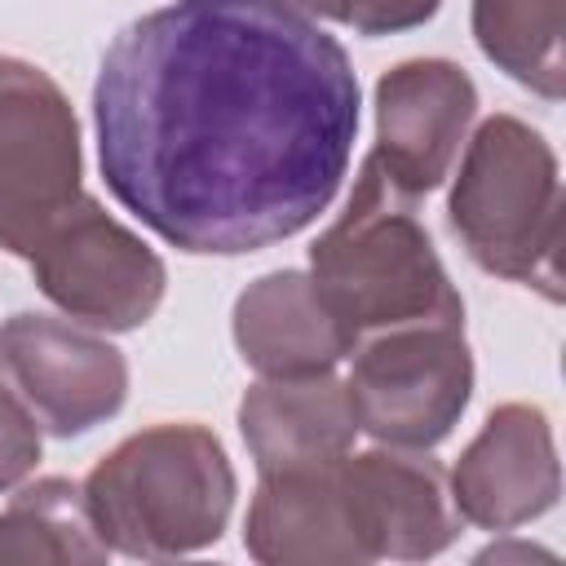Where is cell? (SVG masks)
<instances>
[{
  "mask_svg": "<svg viewBox=\"0 0 566 566\" xmlns=\"http://www.w3.org/2000/svg\"><path fill=\"white\" fill-rule=\"evenodd\" d=\"M106 190L195 256L261 252L336 199L358 137L349 53L279 0H172L93 84Z\"/></svg>",
  "mask_w": 566,
  "mask_h": 566,
  "instance_id": "6da1fadb",
  "label": "cell"
},
{
  "mask_svg": "<svg viewBox=\"0 0 566 566\" xmlns=\"http://www.w3.org/2000/svg\"><path fill=\"white\" fill-rule=\"evenodd\" d=\"M310 279L349 345L407 323H464V301L433 252L416 199L371 155L345 212L310 248Z\"/></svg>",
  "mask_w": 566,
  "mask_h": 566,
  "instance_id": "7a4b0ae2",
  "label": "cell"
},
{
  "mask_svg": "<svg viewBox=\"0 0 566 566\" xmlns=\"http://www.w3.org/2000/svg\"><path fill=\"white\" fill-rule=\"evenodd\" d=\"M84 500L111 553L168 562L221 539L234 509V469L212 429L150 424L93 464Z\"/></svg>",
  "mask_w": 566,
  "mask_h": 566,
  "instance_id": "3957f363",
  "label": "cell"
},
{
  "mask_svg": "<svg viewBox=\"0 0 566 566\" xmlns=\"http://www.w3.org/2000/svg\"><path fill=\"white\" fill-rule=\"evenodd\" d=\"M447 217L486 274L562 301V177L553 146L531 124L517 115H491L478 124Z\"/></svg>",
  "mask_w": 566,
  "mask_h": 566,
  "instance_id": "277c9868",
  "label": "cell"
},
{
  "mask_svg": "<svg viewBox=\"0 0 566 566\" xmlns=\"http://www.w3.org/2000/svg\"><path fill=\"white\" fill-rule=\"evenodd\" d=\"M80 195L84 155L71 97L44 66L0 53V248L27 261Z\"/></svg>",
  "mask_w": 566,
  "mask_h": 566,
  "instance_id": "5b68a950",
  "label": "cell"
},
{
  "mask_svg": "<svg viewBox=\"0 0 566 566\" xmlns=\"http://www.w3.org/2000/svg\"><path fill=\"white\" fill-rule=\"evenodd\" d=\"M345 394L358 429L376 442L411 451L438 447L473 394L464 323H407L358 340Z\"/></svg>",
  "mask_w": 566,
  "mask_h": 566,
  "instance_id": "8992f818",
  "label": "cell"
},
{
  "mask_svg": "<svg viewBox=\"0 0 566 566\" xmlns=\"http://www.w3.org/2000/svg\"><path fill=\"white\" fill-rule=\"evenodd\" d=\"M27 261L40 292L66 318L97 332L142 327L168 287L159 252L115 221L93 195H80V203L35 243Z\"/></svg>",
  "mask_w": 566,
  "mask_h": 566,
  "instance_id": "52a82bcc",
  "label": "cell"
},
{
  "mask_svg": "<svg viewBox=\"0 0 566 566\" xmlns=\"http://www.w3.org/2000/svg\"><path fill=\"white\" fill-rule=\"evenodd\" d=\"M0 376L53 438L88 433L128 398V363L106 336L31 310L0 327Z\"/></svg>",
  "mask_w": 566,
  "mask_h": 566,
  "instance_id": "ba28073f",
  "label": "cell"
},
{
  "mask_svg": "<svg viewBox=\"0 0 566 566\" xmlns=\"http://www.w3.org/2000/svg\"><path fill=\"white\" fill-rule=\"evenodd\" d=\"M478 115V88L464 66L447 57H411L376 84V146L371 159L411 199L438 190Z\"/></svg>",
  "mask_w": 566,
  "mask_h": 566,
  "instance_id": "9c48e42d",
  "label": "cell"
},
{
  "mask_svg": "<svg viewBox=\"0 0 566 566\" xmlns=\"http://www.w3.org/2000/svg\"><path fill=\"white\" fill-rule=\"evenodd\" d=\"M367 562H424L455 544L460 513L442 464L411 447H376L336 464Z\"/></svg>",
  "mask_w": 566,
  "mask_h": 566,
  "instance_id": "30bf717a",
  "label": "cell"
},
{
  "mask_svg": "<svg viewBox=\"0 0 566 566\" xmlns=\"http://www.w3.org/2000/svg\"><path fill=\"white\" fill-rule=\"evenodd\" d=\"M451 500L460 522L513 531L544 517L562 495L557 442L544 407L504 402L486 416L478 438L451 469Z\"/></svg>",
  "mask_w": 566,
  "mask_h": 566,
  "instance_id": "8fae6325",
  "label": "cell"
},
{
  "mask_svg": "<svg viewBox=\"0 0 566 566\" xmlns=\"http://www.w3.org/2000/svg\"><path fill=\"white\" fill-rule=\"evenodd\" d=\"M239 358L261 380L323 376L354 354L345 327L305 270H274L248 283L230 314Z\"/></svg>",
  "mask_w": 566,
  "mask_h": 566,
  "instance_id": "7c38bea8",
  "label": "cell"
},
{
  "mask_svg": "<svg viewBox=\"0 0 566 566\" xmlns=\"http://www.w3.org/2000/svg\"><path fill=\"white\" fill-rule=\"evenodd\" d=\"M336 464L261 473L243 522V548L261 566H367Z\"/></svg>",
  "mask_w": 566,
  "mask_h": 566,
  "instance_id": "4fadbf2b",
  "label": "cell"
},
{
  "mask_svg": "<svg viewBox=\"0 0 566 566\" xmlns=\"http://www.w3.org/2000/svg\"><path fill=\"white\" fill-rule=\"evenodd\" d=\"M239 433L256 460V473H287L345 460L358 420L345 380L323 371L252 385L239 402Z\"/></svg>",
  "mask_w": 566,
  "mask_h": 566,
  "instance_id": "5bb4252c",
  "label": "cell"
},
{
  "mask_svg": "<svg viewBox=\"0 0 566 566\" xmlns=\"http://www.w3.org/2000/svg\"><path fill=\"white\" fill-rule=\"evenodd\" d=\"M111 557L80 482L40 478L0 509V562L97 566Z\"/></svg>",
  "mask_w": 566,
  "mask_h": 566,
  "instance_id": "9a60e30c",
  "label": "cell"
},
{
  "mask_svg": "<svg viewBox=\"0 0 566 566\" xmlns=\"http://www.w3.org/2000/svg\"><path fill=\"white\" fill-rule=\"evenodd\" d=\"M473 40L531 93H566V0H473Z\"/></svg>",
  "mask_w": 566,
  "mask_h": 566,
  "instance_id": "2e32d148",
  "label": "cell"
},
{
  "mask_svg": "<svg viewBox=\"0 0 566 566\" xmlns=\"http://www.w3.org/2000/svg\"><path fill=\"white\" fill-rule=\"evenodd\" d=\"M40 460V424L22 398L0 385V491L18 486Z\"/></svg>",
  "mask_w": 566,
  "mask_h": 566,
  "instance_id": "e0dca14e",
  "label": "cell"
},
{
  "mask_svg": "<svg viewBox=\"0 0 566 566\" xmlns=\"http://www.w3.org/2000/svg\"><path fill=\"white\" fill-rule=\"evenodd\" d=\"M442 0H332V18L358 35H394L424 27Z\"/></svg>",
  "mask_w": 566,
  "mask_h": 566,
  "instance_id": "ac0fdd59",
  "label": "cell"
},
{
  "mask_svg": "<svg viewBox=\"0 0 566 566\" xmlns=\"http://www.w3.org/2000/svg\"><path fill=\"white\" fill-rule=\"evenodd\" d=\"M279 4H287L305 18H332V0H279Z\"/></svg>",
  "mask_w": 566,
  "mask_h": 566,
  "instance_id": "d6986e66",
  "label": "cell"
}]
</instances>
